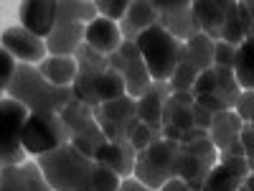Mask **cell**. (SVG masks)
I'll list each match as a JSON object with an SVG mask.
<instances>
[{
    "label": "cell",
    "instance_id": "obj_1",
    "mask_svg": "<svg viewBox=\"0 0 254 191\" xmlns=\"http://www.w3.org/2000/svg\"><path fill=\"white\" fill-rule=\"evenodd\" d=\"M5 95L20 102L28 112H56V115H61V110L74 99L71 87H56V84L46 82L33 64H18Z\"/></svg>",
    "mask_w": 254,
    "mask_h": 191
},
{
    "label": "cell",
    "instance_id": "obj_2",
    "mask_svg": "<svg viewBox=\"0 0 254 191\" xmlns=\"http://www.w3.org/2000/svg\"><path fill=\"white\" fill-rule=\"evenodd\" d=\"M33 161L41 166V171H44L54 191H87L92 181L94 158L76 151L71 143L56 148L51 153L38 156Z\"/></svg>",
    "mask_w": 254,
    "mask_h": 191
},
{
    "label": "cell",
    "instance_id": "obj_3",
    "mask_svg": "<svg viewBox=\"0 0 254 191\" xmlns=\"http://www.w3.org/2000/svg\"><path fill=\"white\" fill-rule=\"evenodd\" d=\"M135 44L142 54V61H145L147 72H150L153 82H168L173 77L176 67L183 59V46H186L183 41L171 36L160 23L140 33Z\"/></svg>",
    "mask_w": 254,
    "mask_h": 191
},
{
    "label": "cell",
    "instance_id": "obj_4",
    "mask_svg": "<svg viewBox=\"0 0 254 191\" xmlns=\"http://www.w3.org/2000/svg\"><path fill=\"white\" fill-rule=\"evenodd\" d=\"M61 120H64V125H66L69 143L76 148V151H81L84 156L97 158L102 145L107 143V138H104L102 127L94 117V110L87 107V104L79 102V99H71L66 107L61 110Z\"/></svg>",
    "mask_w": 254,
    "mask_h": 191
},
{
    "label": "cell",
    "instance_id": "obj_5",
    "mask_svg": "<svg viewBox=\"0 0 254 191\" xmlns=\"http://www.w3.org/2000/svg\"><path fill=\"white\" fill-rule=\"evenodd\" d=\"M28 110L20 102L5 97L0 102V158L5 166H23L31 156L23 148V127Z\"/></svg>",
    "mask_w": 254,
    "mask_h": 191
},
{
    "label": "cell",
    "instance_id": "obj_6",
    "mask_svg": "<svg viewBox=\"0 0 254 191\" xmlns=\"http://www.w3.org/2000/svg\"><path fill=\"white\" fill-rule=\"evenodd\" d=\"M69 143V133L61 115L56 112H31L23 127V148L31 158L51 153Z\"/></svg>",
    "mask_w": 254,
    "mask_h": 191
},
{
    "label": "cell",
    "instance_id": "obj_7",
    "mask_svg": "<svg viewBox=\"0 0 254 191\" xmlns=\"http://www.w3.org/2000/svg\"><path fill=\"white\" fill-rule=\"evenodd\" d=\"M216 163H219V148L208 138L188 143V145L181 143L178 161H176V179L186 181L190 191H201L206 176L211 174V168Z\"/></svg>",
    "mask_w": 254,
    "mask_h": 191
},
{
    "label": "cell",
    "instance_id": "obj_8",
    "mask_svg": "<svg viewBox=\"0 0 254 191\" xmlns=\"http://www.w3.org/2000/svg\"><path fill=\"white\" fill-rule=\"evenodd\" d=\"M94 117L102 127L104 138L110 143H122V140H130L137 120V99L132 97H120L112 102H104L94 110Z\"/></svg>",
    "mask_w": 254,
    "mask_h": 191
},
{
    "label": "cell",
    "instance_id": "obj_9",
    "mask_svg": "<svg viewBox=\"0 0 254 191\" xmlns=\"http://www.w3.org/2000/svg\"><path fill=\"white\" fill-rule=\"evenodd\" d=\"M107 64H110V69L122 74L125 87H127V97L140 99L147 90H150L153 77L145 67L137 44H132V41H122V46L112 56H107Z\"/></svg>",
    "mask_w": 254,
    "mask_h": 191
},
{
    "label": "cell",
    "instance_id": "obj_10",
    "mask_svg": "<svg viewBox=\"0 0 254 191\" xmlns=\"http://www.w3.org/2000/svg\"><path fill=\"white\" fill-rule=\"evenodd\" d=\"M153 5L158 10V23L183 44L201 33L193 3H188V0H153Z\"/></svg>",
    "mask_w": 254,
    "mask_h": 191
},
{
    "label": "cell",
    "instance_id": "obj_11",
    "mask_svg": "<svg viewBox=\"0 0 254 191\" xmlns=\"http://www.w3.org/2000/svg\"><path fill=\"white\" fill-rule=\"evenodd\" d=\"M193 104L196 95L193 92H171V97L163 104V138L181 143V135L190 130L193 125Z\"/></svg>",
    "mask_w": 254,
    "mask_h": 191
},
{
    "label": "cell",
    "instance_id": "obj_12",
    "mask_svg": "<svg viewBox=\"0 0 254 191\" xmlns=\"http://www.w3.org/2000/svg\"><path fill=\"white\" fill-rule=\"evenodd\" d=\"M0 46H3L18 64H33V67H38V64L49 56L46 38L26 31L23 26L5 28L3 36H0Z\"/></svg>",
    "mask_w": 254,
    "mask_h": 191
},
{
    "label": "cell",
    "instance_id": "obj_13",
    "mask_svg": "<svg viewBox=\"0 0 254 191\" xmlns=\"http://www.w3.org/2000/svg\"><path fill=\"white\" fill-rule=\"evenodd\" d=\"M252 174L247 158H221L211 168L201 191H242L247 176Z\"/></svg>",
    "mask_w": 254,
    "mask_h": 191
},
{
    "label": "cell",
    "instance_id": "obj_14",
    "mask_svg": "<svg viewBox=\"0 0 254 191\" xmlns=\"http://www.w3.org/2000/svg\"><path fill=\"white\" fill-rule=\"evenodd\" d=\"M18 20L26 31L46 38L56 26V0H26L18 8Z\"/></svg>",
    "mask_w": 254,
    "mask_h": 191
},
{
    "label": "cell",
    "instance_id": "obj_15",
    "mask_svg": "<svg viewBox=\"0 0 254 191\" xmlns=\"http://www.w3.org/2000/svg\"><path fill=\"white\" fill-rule=\"evenodd\" d=\"M84 28L74 20H61L56 18L54 31L46 36V49L49 56H76V51L84 46Z\"/></svg>",
    "mask_w": 254,
    "mask_h": 191
},
{
    "label": "cell",
    "instance_id": "obj_16",
    "mask_svg": "<svg viewBox=\"0 0 254 191\" xmlns=\"http://www.w3.org/2000/svg\"><path fill=\"white\" fill-rule=\"evenodd\" d=\"M122 33H120V23L110 18H94L92 23L84 28V44L92 46L97 54L102 56H112L120 46H122Z\"/></svg>",
    "mask_w": 254,
    "mask_h": 191
},
{
    "label": "cell",
    "instance_id": "obj_17",
    "mask_svg": "<svg viewBox=\"0 0 254 191\" xmlns=\"http://www.w3.org/2000/svg\"><path fill=\"white\" fill-rule=\"evenodd\" d=\"M158 26V10L150 0H130L125 18L120 20V33L125 41H135L140 38V33H145L147 28Z\"/></svg>",
    "mask_w": 254,
    "mask_h": 191
},
{
    "label": "cell",
    "instance_id": "obj_18",
    "mask_svg": "<svg viewBox=\"0 0 254 191\" xmlns=\"http://www.w3.org/2000/svg\"><path fill=\"white\" fill-rule=\"evenodd\" d=\"M171 97V84L168 82H153L140 99H137V120L155 133H163V104Z\"/></svg>",
    "mask_w": 254,
    "mask_h": 191
},
{
    "label": "cell",
    "instance_id": "obj_19",
    "mask_svg": "<svg viewBox=\"0 0 254 191\" xmlns=\"http://www.w3.org/2000/svg\"><path fill=\"white\" fill-rule=\"evenodd\" d=\"M94 161H99L102 166H107L110 171L117 174L120 179H130L132 171H135V163H137V151L127 140H122V143H110L107 140L102 145V151H99V156Z\"/></svg>",
    "mask_w": 254,
    "mask_h": 191
},
{
    "label": "cell",
    "instance_id": "obj_20",
    "mask_svg": "<svg viewBox=\"0 0 254 191\" xmlns=\"http://www.w3.org/2000/svg\"><path fill=\"white\" fill-rule=\"evenodd\" d=\"M231 8V0H198L193 3V13L198 18V26H201V33L208 36L211 41H221V26L226 20V13Z\"/></svg>",
    "mask_w": 254,
    "mask_h": 191
},
{
    "label": "cell",
    "instance_id": "obj_21",
    "mask_svg": "<svg viewBox=\"0 0 254 191\" xmlns=\"http://www.w3.org/2000/svg\"><path fill=\"white\" fill-rule=\"evenodd\" d=\"M242 130H244V120L237 115V110H226V112L214 115V122L208 127V140L219 151H224L231 143L242 140Z\"/></svg>",
    "mask_w": 254,
    "mask_h": 191
},
{
    "label": "cell",
    "instance_id": "obj_22",
    "mask_svg": "<svg viewBox=\"0 0 254 191\" xmlns=\"http://www.w3.org/2000/svg\"><path fill=\"white\" fill-rule=\"evenodd\" d=\"M38 72L46 82L56 84V87H71L79 67L74 56H46L38 64Z\"/></svg>",
    "mask_w": 254,
    "mask_h": 191
},
{
    "label": "cell",
    "instance_id": "obj_23",
    "mask_svg": "<svg viewBox=\"0 0 254 191\" xmlns=\"http://www.w3.org/2000/svg\"><path fill=\"white\" fill-rule=\"evenodd\" d=\"M178 151H181V143L176 140H168V138H158L147 151H142L145 161L153 163L155 168H160V171H165L168 176L176 179V161H178Z\"/></svg>",
    "mask_w": 254,
    "mask_h": 191
},
{
    "label": "cell",
    "instance_id": "obj_24",
    "mask_svg": "<svg viewBox=\"0 0 254 191\" xmlns=\"http://www.w3.org/2000/svg\"><path fill=\"white\" fill-rule=\"evenodd\" d=\"M56 18L89 26L94 18H99V13L94 0H56Z\"/></svg>",
    "mask_w": 254,
    "mask_h": 191
},
{
    "label": "cell",
    "instance_id": "obj_25",
    "mask_svg": "<svg viewBox=\"0 0 254 191\" xmlns=\"http://www.w3.org/2000/svg\"><path fill=\"white\" fill-rule=\"evenodd\" d=\"M183 59L190 61L193 67H198L201 72L211 69L214 67V41H211L208 36H203V33L188 38L186 46H183Z\"/></svg>",
    "mask_w": 254,
    "mask_h": 191
},
{
    "label": "cell",
    "instance_id": "obj_26",
    "mask_svg": "<svg viewBox=\"0 0 254 191\" xmlns=\"http://www.w3.org/2000/svg\"><path fill=\"white\" fill-rule=\"evenodd\" d=\"M234 74L244 92H254V41H244L237 49V61H234Z\"/></svg>",
    "mask_w": 254,
    "mask_h": 191
},
{
    "label": "cell",
    "instance_id": "obj_27",
    "mask_svg": "<svg viewBox=\"0 0 254 191\" xmlns=\"http://www.w3.org/2000/svg\"><path fill=\"white\" fill-rule=\"evenodd\" d=\"M214 74H216V97L224 99L231 110L237 107V102L242 97V87H239V82H237V74L234 69H226V67H214Z\"/></svg>",
    "mask_w": 254,
    "mask_h": 191
},
{
    "label": "cell",
    "instance_id": "obj_28",
    "mask_svg": "<svg viewBox=\"0 0 254 191\" xmlns=\"http://www.w3.org/2000/svg\"><path fill=\"white\" fill-rule=\"evenodd\" d=\"M94 90H97V97L99 102H112V99H120L127 95V87H125V79L120 72L115 69H107V72H102L97 77V84H94Z\"/></svg>",
    "mask_w": 254,
    "mask_h": 191
},
{
    "label": "cell",
    "instance_id": "obj_29",
    "mask_svg": "<svg viewBox=\"0 0 254 191\" xmlns=\"http://www.w3.org/2000/svg\"><path fill=\"white\" fill-rule=\"evenodd\" d=\"M132 176H135L142 186L153 189V191H160L168 181L173 179V176H168L165 171H160V168H155L153 163H147L142 153H137V163H135V171H132Z\"/></svg>",
    "mask_w": 254,
    "mask_h": 191
},
{
    "label": "cell",
    "instance_id": "obj_30",
    "mask_svg": "<svg viewBox=\"0 0 254 191\" xmlns=\"http://www.w3.org/2000/svg\"><path fill=\"white\" fill-rule=\"evenodd\" d=\"M198 77H201V69L193 67L190 61L181 59V64L176 67L173 77L168 79V84H171V92H193V84H196Z\"/></svg>",
    "mask_w": 254,
    "mask_h": 191
},
{
    "label": "cell",
    "instance_id": "obj_31",
    "mask_svg": "<svg viewBox=\"0 0 254 191\" xmlns=\"http://www.w3.org/2000/svg\"><path fill=\"white\" fill-rule=\"evenodd\" d=\"M221 41L231 46H242L247 36H244V26H242V15H239V3H231L229 13H226V20L221 26Z\"/></svg>",
    "mask_w": 254,
    "mask_h": 191
},
{
    "label": "cell",
    "instance_id": "obj_32",
    "mask_svg": "<svg viewBox=\"0 0 254 191\" xmlns=\"http://www.w3.org/2000/svg\"><path fill=\"white\" fill-rule=\"evenodd\" d=\"M120 176L112 174L107 166H102L99 161H94V171H92V181L87 186V191H117L120 189Z\"/></svg>",
    "mask_w": 254,
    "mask_h": 191
},
{
    "label": "cell",
    "instance_id": "obj_33",
    "mask_svg": "<svg viewBox=\"0 0 254 191\" xmlns=\"http://www.w3.org/2000/svg\"><path fill=\"white\" fill-rule=\"evenodd\" d=\"M0 191H28L26 174L20 166H5L0 171Z\"/></svg>",
    "mask_w": 254,
    "mask_h": 191
},
{
    "label": "cell",
    "instance_id": "obj_34",
    "mask_svg": "<svg viewBox=\"0 0 254 191\" xmlns=\"http://www.w3.org/2000/svg\"><path fill=\"white\" fill-rule=\"evenodd\" d=\"M23 174H26V184H28V191H54L51 189V184L46 181V176H44V171H41V166L33 161V158H28L23 166Z\"/></svg>",
    "mask_w": 254,
    "mask_h": 191
},
{
    "label": "cell",
    "instance_id": "obj_35",
    "mask_svg": "<svg viewBox=\"0 0 254 191\" xmlns=\"http://www.w3.org/2000/svg\"><path fill=\"white\" fill-rule=\"evenodd\" d=\"M94 5H97V13L102 18H110L115 23H120L127 13V8H130V0H94Z\"/></svg>",
    "mask_w": 254,
    "mask_h": 191
},
{
    "label": "cell",
    "instance_id": "obj_36",
    "mask_svg": "<svg viewBox=\"0 0 254 191\" xmlns=\"http://www.w3.org/2000/svg\"><path fill=\"white\" fill-rule=\"evenodd\" d=\"M158 138H160V133H155L153 127H147V125H142V122H137V125H135V130H132V135H130V140H127V143H130L137 153H142V151H147V148H150Z\"/></svg>",
    "mask_w": 254,
    "mask_h": 191
},
{
    "label": "cell",
    "instance_id": "obj_37",
    "mask_svg": "<svg viewBox=\"0 0 254 191\" xmlns=\"http://www.w3.org/2000/svg\"><path fill=\"white\" fill-rule=\"evenodd\" d=\"M237 49H239V46H231V44H226V41H216V44H214V67L234 69Z\"/></svg>",
    "mask_w": 254,
    "mask_h": 191
},
{
    "label": "cell",
    "instance_id": "obj_38",
    "mask_svg": "<svg viewBox=\"0 0 254 191\" xmlns=\"http://www.w3.org/2000/svg\"><path fill=\"white\" fill-rule=\"evenodd\" d=\"M15 69H18V61L3 46H0V90H8V84H10Z\"/></svg>",
    "mask_w": 254,
    "mask_h": 191
},
{
    "label": "cell",
    "instance_id": "obj_39",
    "mask_svg": "<svg viewBox=\"0 0 254 191\" xmlns=\"http://www.w3.org/2000/svg\"><path fill=\"white\" fill-rule=\"evenodd\" d=\"M214 92H216V74H214V67H211V69L201 72V77L196 79L193 95L201 97V95H214Z\"/></svg>",
    "mask_w": 254,
    "mask_h": 191
},
{
    "label": "cell",
    "instance_id": "obj_40",
    "mask_svg": "<svg viewBox=\"0 0 254 191\" xmlns=\"http://www.w3.org/2000/svg\"><path fill=\"white\" fill-rule=\"evenodd\" d=\"M239 15H242L244 36L249 41H254V0H242L239 3Z\"/></svg>",
    "mask_w": 254,
    "mask_h": 191
},
{
    "label": "cell",
    "instance_id": "obj_41",
    "mask_svg": "<svg viewBox=\"0 0 254 191\" xmlns=\"http://www.w3.org/2000/svg\"><path fill=\"white\" fill-rule=\"evenodd\" d=\"M234 110L247 125H254V92H242Z\"/></svg>",
    "mask_w": 254,
    "mask_h": 191
},
{
    "label": "cell",
    "instance_id": "obj_42",
    "mask_svg": "<svg viewBox=\"0 0 254 191\" xmlns=\"http://www.w3.org/2000/svg\"><path fill=\"white\" fill-rule=\"evenodd\" d=\"M196 104H201V107H203V110H208L211 115H219V112L231 110L229 104H226L224 99H219L216 95H201V97H196Z\"/></svg>",
    "mask_w": 254,
    "mask_h": 191
},
{
    "label": "cell",
    "instance_id": "obj_43",
    "mask_svg": "<svg viewBox=\"0 0 254 191\" xmlns=\"http://www.w3.org/2000/svg\"><path fill=\"white\" fill-rule=\"evenodd\" d=\"M211 122H214V115H211L208 110H203L201 104H193V125H196V127H201V130H206V133H208Z\"/></svg>",
    "mask_w": 254,
    "mask_h": 191
},
{
    "label": "cell",
    "instance_id": "obj_44",
    "mask_svg": "<svg viewBox=\"0 0 254 191\" xmlns=\"http://www.w3.org/2000/svg\"><path fill=\"white\" fill-rule=\"evenodd\" d=\"M242 145L247 151V161L254 163V125H247L244 122V130H242Z\"/></svg>",
    "mask_w": 254,
    "mask_h": 191
},
{
    "label": "cell",
    "instance_id": "obj_45",
    "mask_svg": "<svg viewBox=\"0 0 254 191\" xmlns=\"http://www.w3.org/2000/svg\"><path fill=\"white\" fill-rule=\"evenodd\" d=\"M203 138H208L206 130H201V127H190V130H186V133L181 135V143L188 145V143H196V140H203Z\"/></svg>",
    "mask_w": 254,
    "mask_h": 191
},
{
    "label": "cell",
    "instance_id": "obj_46",
    "mask_svg": "<svg viewBox=\"0 0 254 191\" xmlns=\"http://www.w3.org/2000/svg\"><path fill=\"white\" fill-rule=\"evenodd\" d=\"M117 191H153V189L142 186L135 176H130V179H122V181H120V189H117Z\"/></svg>",
    "mask_w": 254,
    "mask_h": 191
},
{
    "label": "cell",
    "instance_id": "obj_47",
    "mask_svg": "<svg viewBox=\"0 0 254 191\" xmlns=\"http://www.w3.org/2000/svg\"><path fill=\"white\" fill-rule=\"evenodd\" d=\"M160 191H190V189H188V184H186V181H181V179H171V181H168Z\"/></svg>",
    "mask_w": 254,
    "mask_h": 191
},
{
    "label": "cell",
    "instance_id": "obj_48",
    "mask_svg": "<svg viewBox=\"0 0 254 191\" xmlns=\"http://www.w3.org/2000/svg\"><path fill=\"white\" fill-rule=\"evenodd\" d=\"M244 189H247V191H254V176H252V174L247 176V181H244Z\"/></svg>",
    "mask_w": 254,
    "mask_h": 191
},
{
    "label": "cell",
    "instance_id": "obj_49",
    "mask_svg": "<svg viewBox=\"0 0 254 191\" xmlns=\"http://www.w3.org/2000/svg\"><path fill=\"white\" fill-rule=\"evenodd\" d=\"M5 97H8V95H5V90H0V102H3Z\"/></svg>",
    "mask_w": 254,
    "mask_h": 191
},
{
    "label": "cell",
    "instance_id": "obj_50",
    "mask_svg": "<svg viewBox=\"0 0 254 191\" xmlns=\"http://www.w3.org/2000/svg\"><path fill=\"white\" fill-rule=\"evenodd\" d=\"M3 168H5V163H3V158H0V171H3Z\"/></svg>",
    "mask_w": 254,
    "mask_h": 191
},
{
    "label": "cell",
    "instance_id": "obj_51",
    "mask_svg": "<svg viewBox=\"0 0 254 191\" xmlns=\"http://www.w3.org/2000/svg\"><path fill=\"white\" fill-rule=\"evenodd\" d=\"M249 168H252V176H254V163H249Z\"/></svg>",
    "mask_w": 254,
    "mask_h": 191
},
{
    "label": "cell",
    "instance_id": "obj_52",
    "mask_svg": "<svg viewBox=\"0 0 254 191\" xmlns=\"http://www.w3.org/2000/svg\"><path fill=\"white\" fill-rule=\"evenodd\" d=\"M242 191H247V189H244V186H242Z\"/></svg>",
    "mask_w": 254,
    "mask_h": 191
}]
</instances>
